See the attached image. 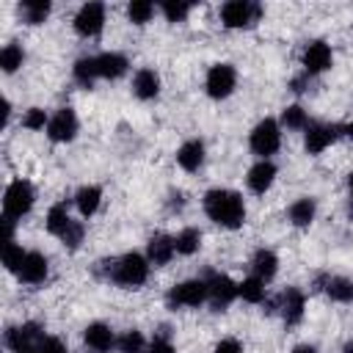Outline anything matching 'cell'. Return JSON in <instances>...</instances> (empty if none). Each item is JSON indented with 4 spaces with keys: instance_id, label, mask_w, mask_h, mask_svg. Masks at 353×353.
Masks as SVG:
<instances>
[{
    "instance_id": "cell-1",
    "label": "cell",
    "mask_w": 353,
    "mask_h": 353,
    "mask_svg": "<svg viewBox=\"0 0 353 353\" xmlns=\"http://www.w3.org/2000/svg\"><path fill=\"white\" fill-rule=\"evenodd\" d=\"M204 212L215 226L223 229H240L245 221V201L237 190L229 188H212L204 193Z\"/></svg>"
},
{
    "instance_id": "cell-2",
    "label": "cell",
    "mask_w": 353,
    "mask_h": 353,
    "mask_svg": "<svg viewBox=\"0 0 353 353\" xmlns=\"http://www.w3.org/2000/svg\"><path fill=\"white\" fill-rule=\"evenodd\" d=\"M149 268L152 265H149V259L143 254L130 251V254H124V256H119V259H113L108 265V279L113 284L124 287V290H138L149 279Z\"/></svg>"
},
{
    "instance_id": "cell-3",
    "label": "cell",
    "mask_w": 353,
    "mask_h": 353,
    "mask_svg": "<svg viewBox=\"0 0 353 353\" xmlns=\"http://www.w3.org/2000/svg\"><path fill=\"white\" fill-rule=\"evenodd\" d=\"M33 201H36L33 185L28 179H14V182H8L6 193H3V215L17 221V218H22V215L30 212Z\"/></svg>"
},
{
    "instance_id": "cell-4",
    "label": "cell",
    "mask_w": 353,
    "mask_h": 353,
    "mask_svg": "<svg viewBox=\"0 0 353 353\" xmlns=\"http://www.w3.org/2000/svg\"><path fill=\"white\" fill-rule=\"evenodd\" d=\"M248 146H251L254 154H259V160H268V157L276 154L279 146H281V124H279L276 119H262V121L251 130Z\"/></svg>"
},
{
    "instance_id": "cell-5",
    "label": "cell",
    "mask_w": 353,
    "mask_h": 353,
    "mask_svg": "<svg viewBox=\"0 0 353 353\" xmlns=\"http://www.w3.org/2000/svg\"><path fill=\"white\" fill-rule=\"evenodd\" d=\"M259 17H262V6L251 0H229L221 6V22L229 30L251 28L254 22H259Z\"/></svg>"
},
{
    "instance_id": "cell-6",
    "label": "cell",
    "mask_w": 353,
    "mask_h": 353,
    "mask_svg": "<svg viewBox=\"0 0 353 353\" xmlns=\"http://www.w3.org/2000/svg\"><path fill=\"white\" fill-rule=\"evenodd\" d=\"M207 301V281L204 279H188L168 290L165 303L171 309H196Z\"/></svg>"
},
{
    "instance_id": "cell-7",
    "label": "cell",
    "mask_w": 353,
    "mask_h": 353,
    "mask_svg": "<svg viewBox=\"0 0 353 353\" xmlns=\"http://www.w3.org/2000/svg\"><path fill=\"white\" fill-rule=\"evenodd\" d=\"M237 85V72L232 63H215L210 66L207 77H204V88L212 99H226Z\"/></svg>"
},
{
    "instance_id": "cell-8",
    "label": "cell",
    "mask_w": 353,
    "mask_h": 353,
    "mask_svg": "<svg viewBox=\"0 0 353 353\" xmlns=\"http://www.w3.org/2000/svg\"><path fill=\"white\" fill-rule=\"evenodd\" d=\"M72 25H74L77 36H83V39L99 36L102 28H105V6L102 3H83L77 8V14H74V22Z\"/></svg>"
},
{
    "instance_id": "cell-9",
    "label": "cell",
    "mask_w": 353,
    "mask_h": 353,
    "mask_svg": "<svg viewBox=\"0 0 353 353\" xmlns=\"http://www.w3.org/2000/svg\"><path fill=\"white\" fill-rule=\"evenodd\" d=\"M41 339H44V334H41V325L39 323H22V325H11L6 331V347L14 350V353L36 350Z\"/></svg>"
},
{
    "instance_id": "cell-10",
    "label": "cell",
    "mask_w": 353,
    "mask_h": 353,
    "mask_svg": "<svg viewBox=\"0 0 353 353\" xmlns=\"http://www.w3.org/2000/svg\"><path fill=\"white\" fill-rule=\"evenodd\" d=\"M204 281H207V301H210V306L218 309V312L226 309L234 298H240V295H237V284H234L226 273H210Z\"/></svg>"
},
{
    "instance_id": "cell-11",
    "label": "cell",
    "mask_w": 353,
    "mask_h": 353,
    "mask_svg": "<svg viewBox=\"0 0 353 353\" xmlns=\"http://www.w3.org/2000/svg\"><path fill=\"white\" fill-rule=\"evenodd\" d=\"M339 132H342V127H336V124L312 121L306 127V132H303V146H306L309 154H320V152H325L339 138Z\"/></svg>"
},
{
    "instance_id": "cell-12",
    "label": "cell",
    "mask_w": 353,
    "mask_h": 353,
    "mask_svg": "<svg viewBox=\"0 0 353 353\" xmlns=\"http://www.w3.org/2000/svg\"><path fill=\"white\" fill-rule=\"evenodd\" d=\"M77 116H74V110L72 108H61V110H55L52 116H50V124H47V135H50V141H55V143H69L74 135H77Z\"/></svg>"
},
{
    "instance_id": "cell-13",
    "label": "cell",
    "mask_w": 353,
    "mask_h": 353,
    "mask_svg": "<svg viewBox=\"0 0 353 353\" xmlns=\"http://www.w3.org/2000/svg\"><path fill=\"white\" fill-rule=\"evenodd\" d=\"M331 63H334V52H331V47L325 41L317 39V41H309L306 44V50H303V72L309 77L331 69Z\"/></svg>"
},
{
    "instance_id": "cell-14",
    "label": "cell",
    "mask_w": 353,
    "mask_h": 353,
    "mask_svg": "<svg viewBox=\"0 0 353 353\" xmlns=\"http://www.w3.org/2000/svg\"><path fill=\"white\" fill-rule=\"evenodd\" d=\"M83 342H85V347L91 353H110L119 345L113 328L105 325V323H88L85 331H83Z\"/></svg>"
},
{
    "instance_id": "cell-15",
    "label": "cell",
    "mask_w": 353,
    "mask_h": 353,
    "mask_svg": "<svg viewBox=\"0 0 353 353\" xmlns=\"http://www.w3.org/2000/svg\"><path fill=\"white\" fill-rule=\"evenodd\" d=\"M276 309L281 312V320H284L287 325H298V323L303 320L306 298H303V292H301L298 287H287V290L281 292V298H279Z\"/></svg>"
},
{
    "instance_id": "cell-16",
    "label": "cell",
    "mask_w": 353,
    "mask_h": 353,
    "mask_svg": "<svg viewBox=\"0 0 353 353\" xmlns=\"http://www.w3.org/2000/svg\"><path fill=\"white\" fill-rule=\"evenodd\" d=\"M174 254H176V245H174V237L171 234L157 232V234L149 237V243H146V259H149V265L163 268V265H168L174 259Z\"/></svg>"
},
{
    "instance_id": "cell-17",
    "label": "cell",
    "mask_w": 353,
    "mask_h": 353,
    "mask_svg": "<svg viewBox=\"0 0 353 353\" xmlns=\"http://www.w3.org/2000/svg\"><path fill=\"white\" fill-rule=\"evenodd\" d=\"M276 182V165L270 160H256L251 168H248V176H245V185L251 193H268L270 185Z\"/></svg>"
},
{
    "instance_id": "cell-18",
    "label": "cell",
    "mask_w": 353,
    "mask_h": 353,
    "mask_svg": "<svg viewBox=\"0 0 353 353\" xmlns=\"http://www.w3.org/2000/svg\"><path fill=\"white\" fill-rule=\"evenodd\" d=\"M47 273H50V265H47V256L44 254H39V251H28L25 254V262H22V268H19V281H25V284H41L44 279H47Z\"/></svg>"
},
{
    "instance_id": "cell-19",
    "label": "cell",
    "mask_w": 353,
    "mask_h": 353,
    "mask_svg": "<svg viewBox=\"0 0 353 353\" xmlns=\"http://www.w3.org/2000/svg\"><path fill=\"white\" fill-rule=\"evenodd\" d=\"M132 94H135L138 99H143V102L154 99V97L160 94V74H157L154 69H149V66H141V69L132 74Z\"/></svg>"
},
{
    "instance_id": "cell-20",
    "label": "cell",
    "mask_w": 353,
    "mask_h": 353,
    "mask_svg": "<svg viewBox=\"0 0 353 353\" xmlns=\"http://www.w3.org/2000/svg\"><path fill=\"white\" fill-rule=\"evenodd\" d=\"M204 154H207L204 141L190 138V141H185V143L176 149V163H179V168H185V171H199V168L204 165Z\"/></svg>"
},
{
    "instance_id": "cell-21",
    "label": "cell",
    "mask_w": 353,
    "mask_h": 353,
    "mask_svg": "<svg viewBox=\"0 0 353 353\" xmlns=\"http://www.w3.org/2000/svg\"><path fill=\"white\" fill-rule=\"evenodd\" d=\"M314 215H317V201H314L312 196H301V199H295V201L290 204V210H287L290 223H292V226H298V229L312 226Z\"/></svg>"
},
{
    "instance_id": "cell-22",
    "label": "cell",
    "mask_w": 353,
    "mask_h": 353,
    "mask_svg": "<svg viewBox=\"0 0 353 353\" xmlns=\"http://www.w3.org/2000/svg\"><path fill=\"white\" fill-rule=\"evenodd\" d=\"M320 287L325 290V295L336 303H353V279L347 276H325L320 281Z\"/></svg>"
},
{
    "instance_id": "cell-23",
    "label": "cell",
    "mask_w": 353,
    "mask_h": 353,
    "mask_svg": "<svg viewBox=\"0 0 353 353\" xmlns=\"http://www.w3.org/2000/svg\"><path fill=\"white\" fill-rule=\"evenodd\" d=\"M130 61L121 55V52H99L97 55V69H99V77L102 80H116L127 72Z\"/></svg>"
},
{
    "instance_id": "cell-24",
    "label": "cell",
    "mask_w": 353,
    "mask_h": 353,
    "mask_svg": "<svg viewBox=\"0 0 353 353\" xmlns=\"http://www.w3.org/2000/svg\"><path fill=\"white\" fill-rule=\"evenodd\" d=\"M102 204V188L99 185H83L77 193H74V207L83 218H91Z\"/></svg>"
},
{
    "instance_id": "cell-25",
    "label": "cell",
    "mask_w": 353,
    "mask_h": 353,
    "mask_svg": "<svg viewBox=\"0 0 353 353\" xmlns=\"http://www.w3.org/2000/svg\"><path fill=\"white\" fill-rule=\"evenodd\" d=\"M251 276L262 279V281H270L276 273H279V256L270 251V248H259L254 256H251Z\"/></svg>"
},
{
    "instance_id": "cell-26",
    "label": "cell",
    "mask_w": 353,
    "mask_h": 353,
    "mask_svg": "<svg viewBox=\"0 0 353 353\" xmlns=\"http://www.w3.org/2000/svg\"><path fill=\"white\" fill-rule=\"evenodd\" d=\"M69 223H72V215H69V207H66L63 201H58V204H52V207L47 210L44 226H47V232H50V234L61 237V234L69 229Z\"/></svg>"
},
{
    "instance_id": "cell-27",
    "label": "cell",
    "mask_w": 353,
    "mask_h": 353,
    "mask_svg": "<svg viewBox=\"0 0 353 353\" xmlns=\"http://www.w3.org/2000/svg\"><path fill=\"white\" fill-rule=\"evenodd\" d=\"M72 77H74L83 88H91V85H94V80L99 77L97 55H83V58H77V61H74V66H72Z\"/></svg>"
},
{
    "instance_id": "cell-28",
    "label": "cell",
    "mask_w": 353,
    "mask_h": 353,
    "mask_svg": "<svg viewBox=\"0 0 353 353\" xmlns=\"http://www.w3.org/2000/svg\"><path fill=\"white\" fill-rule=\"evenodd\" d=\"M50 11H52V6H50L47 0H28V3L19 6V17H22L28 25H41V22H47Z\"/></svg>"
},
{
    "instance_id": "cell-29",
    "label": "cell",
    "mask_w": 353,
    "mask_h": 353,
    "mask_svg": "<svg viewBox=\"0 0 353 353\" xmlns=\"http://www.w3.org/2000/svg\"><path fill=\"white\" fill-rule=\"evenodd\" d=\"M174 245H176V254L190 256V254H196L199 245H201V232L193 229V226H188V229H182V232L174 237Z\"/></svg>"
},
{
    "instance_id": "cell-30",
    "label": "cell",
    "mask_w": 353,
    "mask_h": 353,
    "mask_svg": "<svg viewBox=\"0 0 353 353\" xmlns=\"http://www.w3.org/2000/svg\"><path fill=\"white\" fill-rule=\"evenodd\" d=\"M237 295L243 301H248V303H262L265 301V281L256 279V276H248V279H243L237 284Z\"/></svg>"
},
{
    "instance_id": "cell-31",
    "label": "cell",
    "mask_w": 353,
    "mask_h": 353,
    "mask_svg": "<svg viewBox=\"0 0 353 353\" xmlns=\"http://www.w3.org/2000/svg\"><path fill=\"white\" fill-rule=\"evenodd\" d=\"M22 63H25V50H22L17 41H11V44H6V47L0 50V66H3L6 74L17 72Z\"/></svg>"
},
{
    "instance_id": "cell-32",
    "label": "cell",
    "mask_w": 353,
    "mask_h": 353,
    "mask_svg": "<svg viewBox=\"0 0 353 353\" xmlns=\"http://www.w3.org/2000/svg\"><path fill=\"white\" fill-rule=\"evenodd\" d=\"M281 124L287 127V130H306L312 121H309V116H306V110L301 108V105H287L284 110H281Z\"/></svg>"
},
{
    "instance_id": "cell-33",
    "label": "cell",
    "mask_w": 353,
    "mask_h": 353,
    "mask_svg": "<svg viewBox=\"0 0 353 353\" xmlns=\"http://www.w3.org/2000/svg\"><path fill=\"white\" fill-rule=\"evenodd\" d=\"M127 17H130L132 25H146L154 17V3H149V0H132L127 6Z\"/></svg>"
},
{
    "instance_id": "cell-34",
    "label": "cell",
    "mask_w": 353,
    "mask_h": 353,
    "mask_svg": "<svg viewBox=\"0 0 353 353\" xmlns=\"http://www.w3.org/2000/svg\"><path fill=\"white\" fill-rule=\"evenodd\" d=\"M119 353H146L149 350V345H146V339H143V334L141 331H127L121 339H119Z\"/></svg>"
},
{
    "instance_id": "cell-35",
    "label": "cell",
    "mask_w": 353,
    "mask_h": 353,
    "mask_svg": "<svg viewBox=\"0 0 353 353\" xmlns=\"http://www.w3.org/2000/svg\"><path fill=\"white\" fill-rule=\"evenodd\" d=\"M25 254H28V251H22V245H17V243H6V245H3V265H6V270L19 273L22 262H25Z\"/></svg>"
},
{
    "instance_id": "cell-36",
    "label": "cell",
    "mask_w": 353,
    "mask_h": 353,
    "mask_svg": "<svg viewBox=\"0 0 353 353\" xmlns=\"http://www.w3.org/2000/svg\"><path fill=\"white\" fill-rule=\"evenodd\" d=\"M190 3H174V0H168V3H160V11H163V17L168 19V22H185L188 19V14H190Z\"/></svg>"
},
{
    "instance_id": "cell-37",
    "label": "cell",
    "mask_w": 353,
    "mask_h": 353,
    "mask_svg": "<svg viewBox=\"0 0 353 353\" xmlns=\"http://www.w3.org/2000/svg\"><path fill=\"white\" fill-rule=\"evenodd\" d=\"M83 237H85V226H83L80 221H72V223H69V229H66L58 240H61L69 251H77V248H80V243H83Z\"/></svg>"
},
{
    "instance_id": "cell-38",
    "label": "cell",
    "mask_w": 353,
    "mask_h": 353,
    "mask_svg": "<svg viewBox=\"0 0 353 353\" xmlns=\"http://www.w3.org/2000/svg\"><path fill=\"white\" fill-rule=\"evenodd\" d=\"M50 124V119H47V113L41 110V108H30V110H25V116H22V127L25 130H44Z\"/></svg>"
},
{
    "instance_id": "cell-39",
    "label": "cell",
    "mask_w": 353,
    "mask_h": 353,
    "mask_svg": "<svg viewBox=\"0 0 353 353\" xmlns=\"http://www.w3.org/2000/svg\"><path fill=\"white\" fill-rule=\"evenodd\" d=\"M36 350H39V353H69V350H66V342H63L61 336H44Z\"/></svg>"
},
{
    "instance_id": "cell-40",
    "label": "cell",
    "mask_w": 353,
    "mask_h": 353,
    "mask_svg": "<svg viewBox=\"0 0 353 353\" xmlns=\"http://www.w3.org/2000/svg\"><path fill=\"white\" fill-rule=\"evenodd\" d=\"M146 353H176V350H174V345H171L168 334H157V336L152 339V345H149V350H146Z\"/></svg>"
},
{
    "instance_id": "cell-41",
    "label": "cell",
    "mask_w": 353,
    "mask_h": 353,
    "mask_svg": "<svg viewBox=\"0 0 353 353\" xmlns=\"http://www.w3.org/2000/svg\"><path fill=\"white\" fill-rule=\"evenodd\" d=\"M212 353H243V345H240L237 339L226 336V339H221V342L215 345V350H212Z\"/></svg>"
},
{
    "instance_id": "cell-42",
    "label": "cell",
    "mask_w": 353,
    "mask_h": 353,
    "mask_svg": "<svg viewBox=\"0 0 353 353\" xmlns=\"http://www.w3.org/2000/svg\"><path fill=\"white\" fill-rule=\"evenodd\" d=\"M292 353H317V347L314 345H295Z\"/></svg>"
},
{
    "instance_id": "cell-43",
    "label": "cell",
    "mask_w": 353,
    "mask_h": 353,
    "mask_svg": "<svg viewBox=\"0 0 353 353\" xmlns=\"http://www.w3.org/2000/svg\"><path fill=\"white\" fill-rule=\"evenodd\" d=\"M342 132H345V135H347V138H353V121H347V124H345V127H342Z\"/></svg>"
},
{
    "instance_id": "cell-44",
    "label": "cell",
    "mask_w": 353,
    "mask_h": 353,
    "mask_svg": "<svg viewBox=\"0 0 353 353\" xmlns=\"http://www.w3.org/2000/svg\"><path fill=\"white\" fill-rule=\"evenodd\" d=\"M342 353H353V339H347V342H345V347H342Z\"/></svg>"
},
{
    "instance_id": "cell-45",
    "label": "cell",
    "mask_w": 353,
    "mask_h": 353,
    "mask_svg": "<svg viewBox=\"0 0 353 353\" xmlns=\"http://www.w3.org/2000/svg\"><path fill=\"white\" fill-rule=\"evenodd\" d=\"M347 190H350V196H353V171H350V176H347Z\"/></svg>"
},
{
    "instance_id": "cell-46",
    "label": "cell",
    "mask_w": 353,
    "mask_h": 353,
    "mask_svg": "<svg viewBox=\"0 0 353 353\" xmlns=\"http://www.w3.org/2000/svg\"><path fill=\"white\" fill-rule=\"evenodd\" d=\"M28 353H39V350H28Z\"/></svg>"
}]
</instances>
